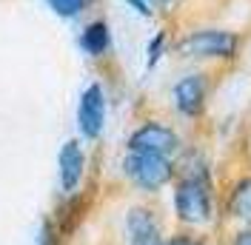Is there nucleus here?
Here are the masks:
<instances>
[{
    "label": "nucleus",
    "mask_w": 251,
    "mask_h": 245,
    "mask_svg": "<svg viewBox=\"0 0 251 245\" xmlns=\"http://www.w3.org/2000/svg\"><path fill=\"white\" fill-rule=\"evenodd\" d=\"M174 208H177V217H180L183 222H188V225L205 222V220L211 217V188H208L205 171L186 174V177L177 183Z\"/></svg>",
    "instance_id": "1"
},
{
    "label": "nucleus",
    "mask_w": 251,
    "mask_h": 245,
    "mask_svg": "<svg viewBox=\"0 0 251 245\" xmlns=\"http://www.w3.org/2000/svg\"><path fill=\"white\" fill-rule=\"evenodd\" d=\"M123 171L131 183L143 191H157L172 180V163L169 157L160 154H143V151H128L123 160Z\"/></svg>",
    "instance_id": "2"
},
{
    "label": "nucleus",
    "mask_w": 251,
    "mask_h": 245,
    "mask_svg": "<svg viewBox=\"0 0 251 245\" xmlns=\"http://www.w3.org/2000/svg\"><path fill=\"white\" fill-rule=\"evenodd\" d=\"M177 51L183 57H231L237 51V34L220 29L191 31L177 43Z\"/></svg>",
    "instance_id": "3"
},
{
    "label": "nucleus",
    "mask_w": 251,
    "mask_h": 245,
    "mask_svg": "<svg viewBox=\"0 0 251 245\" xmlns=\"http://www.w3.org/2000/svg\"><path fill=\"white\" fill-rule=\"evenodd\" d=\"M177 148H180L177 134H174L169 125H163V122H146V125H140V128L128 137V151L172 157Z\"/></svg>",
    "instance_id": "4"
},
{
    "label": "nucleus",
    "mask_w": 251,
    "mask_h": 245,
    "mask_svg": "<svg viewBox=\"0 0 251 245\" xmlns=\"http://www.w3.org/2000/svg\"><path fill=\"white\" fill-rule=\"evenodd\" d=\"M103 122H106V97H103V89L92 83L83 97H80V108H77V125L83 137H100L103 131Z\"/></svg>",
    "instance_id": "5"
},
{
    "label": "nucleus",
    "mask_w": 251,
    "mask_h": 245,
    "mask_svg": "<svg viewBox=\"0 0 251 245\" xmlns=\"http://www.w3.org/2000/svg\"><path fill=\"white\" fill-rule=\"evenodd\" d=\"M174 106L186 117H197L205 106V77L191 74L174 86Z\"/></svg>",
    "instance_id": "6"
},
{
    "label": "nucleus",
    "mask_w": 251,
    "mask_h": 245,
    "mask_svg": "<svg viewBox=\"0 0 251 245\" xmlns=\"http://www.w3.org/2000/svg\"><path fill=\"white\" fill-rule=\"evenodd\" d=\"M128 245H160V225L149 208H131L126 217Z\"/></svg>",
    "instance_id": "7"
},
{
    "label": "nucleus",
    "mask_w": 251,
    "mask_h": 245,
    "mask_svg": "<svg viewBox=\"0 0 251 245\" xmlns=\"http://www.w3.org/2000/svg\"><path fill=\"white\" fill-rule=\"evenodd\" d=\"M60 185L63 191H75L80 185V177H83V166H86V157H83V148H80L77 140H69L60 148Z\"/></svg>",
    "instance_id": "8"
},
{
    "label": "nucleus",
    "mask_w": 251,
    "mask_h": 245,
    "mask_svg": "<svg viewBox=\"0 0 251 245\" xmlns=\"http://www.w3.org/2000/svg\"><path fill=\"white\" fill-rule=\"evenodd\" d=\"M80 46L86 54H92V57H100V54H106L111 46V34H109V26L103 23V20H94L89 23L86 29H83V37H80Z\"/></svg>",
    "instance_id": "9"
},
{
    "label": "nucleus",
    "mask_w": 251,
    "mask_h": 245,
    "mask_svg": "<svg viewBox=\"0 0 251 245\" xmlns=\"http://www.w3.org/2000/svg\"><path fill=\"white\" fill-rule=\"evenodd\" d=\"M228 211L237 220H251V177L240 180L228 197Z\"/></svg>",
    "instance_id": "10"
},
{
    "label": "nucleus",
    "mask_w": 251,
    "mask_h": 245,
    "mask_svg": "<svg viewBox=\"0 0 251 245\" xmlns=\"http://www.w3.org/2000/svg\"><path fill=\"white\" fill-rule=\"evenodd\" d=\"M49 6L60 17H77L86 6V0H49Z\"/></svg>",
    "instance_id": "11"
},
{
    "label": "nucleus",
    "mask_w": 251,
    "mask_h": 245,
    "mask_svg": "<svg viewBox=\"0 0 251 245\" xmlns=\"http://www.w3.org/2000/svg\"><path fill=\"white\" fill-rule=\"evenodd\" d=\"M163 43H166V34H157L154 40H151V46H149V66H154V63L160 60V49H163Z\"/></svg>",
    "instance_id": "12"
},
{
    "label": "nucleus",
    "mask_w": 251,
    "mask_h": 245,
    "mask_svg": "<svg viewBox=\"0 0 251 245\" xmlns=\"http://www.w3.org/2000/svg\"><path fill=\"white\" fill-rule=\"evenodd\" d=\"M57 243V237H54V225H51V220L43 222V228H40V245H54Z\"/></svg>",
    "instance_id": "13"
},
{
    "label": "nucleus",
    "mask_w": 251,
    "mask_h": 245,
    "mask_svg": "<svg viewBox=\"0 0 251 245\" xmlns=\"http://www.w3.org/2000/svg\"><path fill=\"white\" fill-rule=\"evenodd\" d=\"M126 3H128V6H131V9H137V12H140V15H151V9H149V0H126Z\"/></svg>",
    "instance_id": "14"
},
{
    "label": "nucleus",
    "mask_w": 251,
    "mask_h": 245,
    "mask_svg": "<svg viewBox=\"0 0 251 245\" xmlns=\"http://www.w3.org/2000/svg\"><path fill=\"white\" fill-rule=\"evenodd\" d=\"M160 245H200L197 240H191V237H174L169 243H160Z\"/></svg>",
    "instance_id": "15"
},
{
    "label": "nucleus",
    "mask_w": 251,
    "mask_h": 245,
    "mask_svg": "<svg viewBox=\"0 0 251 245\" xmlns=\"http://www.w3.org/2000/svg\"><path fill=\"white\" fill-rule=\"evenodd\" d=\"M234 245H251V231H243V234H237Z\"/></svg>",
    "instance_id": "16"
}]
</instances>
